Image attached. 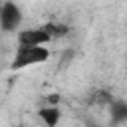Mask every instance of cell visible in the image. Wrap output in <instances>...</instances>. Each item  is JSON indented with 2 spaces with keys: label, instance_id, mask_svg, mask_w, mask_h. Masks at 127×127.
I'll return each instance as SVG.
<instances>
[{
  "label": "cell",
  "instance_id": "277c9868",
  "mask_svg": "<svg viewBox=\"0 0 127 127\" xmlns=\"http://www.w3.org/2000/svg\"><path fill=\"white\" fill-rule=\"evenodd\" d=\"M111 119L121 123L127 119V103L125 101H111Z\"/></svg>",
  "mask_w": 127,
  "mask_h": 127
},
{
  "label": "cell",
  "instance_id": "7a4b0ae2",
  "mask_svg": "<svg viewBox=\"0 0 127 127\" xmlns=\"http://www.w3.org/2000/svg\"><path fill=\"white\" fill-rule=\"evenodd\" d=\"M20 22H22V12H20V8L14 4V2H4V6H2V12H0V24H2V28L6 30V32H12V30H16L18 26H20Z\"/></svg>",
  "mask_w": 127,
  "mask_h": 127
},
{
  "label": "cell",
  "instance_id": "5b68a950",
  "mask_svg": "<svg viewBox=\"0 0 127 127\" xmlns=\"http://www.w3.org/2000/svg\"><path fill=\"white\" fill-rule=\"evenodd\" d=\"M40 117H42V121L46 125L52 127V125H56L60 121V111L56 107H44V109H40Z\"/></svg>",
  "mask_w": 127,
  "mask_h": 127
},
{
  "label": "cell",
  "instance_id": "8992f818",
  "mask_svg": "<svg viewBox=\"0 0 127 127\" xmlns=\"http://www.w3.org/2000/svg\"><path fill=\"white\" fill-rule=\"evenodd\" d=\"M44 28L50 32V36H52V38H60V36H64V34L67 32V28H65L64 24H54V22H48Z\"/></svg>",
  "mask_w": 127,
  "mask_h": 127
},
{
  "label": "cell",
  "instance_id": "6da1fadb",
  "mask_svg": "<svg viewBox=\"0 0 127 127\" xmlns=\"http://www.w3.org/2000/svg\"><path fill=\"white\" fill-rule=\"evenodd\" d=\"M50 58V52L42 46H26V44H20L16 54H14V62H12V67L14 69H22V67H28V65H36V64H42Z\"/></svg>",
  "mask_w": 127,
  "mask_h": 127
},
{
  "label": "cell",
  "instance_id": "52a82bcc",
  "mask_svg": "<svg viewBox=\"0 0 127 127\" xmlns=\"http://www.w3.org/2000/svg\"><path fill=\"white\" fill-rule=\"evenodd\" d=\"M91 103H95V105H109L111 103V95L107 91H97V93H93Z\"/></svg>",
  "mask_w": 127,
  "mask_h": 127
},
{
  "label": "cell",
  "instance_id": "3957f363",
  "mask_svg": "<svg viewBox=\"0 0 127 127\" xmlns=\"http://www.w3.org/2000/svg\"><path fill=\"white\" fill-rule=\"evenodd\" d=\"M50 40H52V36L44 26L42 28H28L18 34V44H26V46H44Z\"/></svg>",
  "mask_w": 127,
  "mask_h": 127
}]
</instances>
